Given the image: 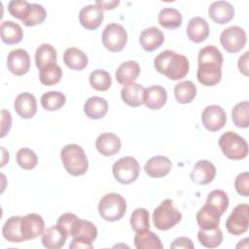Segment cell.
Instances as JSON below:
<instances>
[{
    "mask_svg": "<svg viewBox=\"0 0 249 249\" xmlns=\"http://www.w3.org/2000/svg\"><path fill=\"white\" fill-rule=\"evenodd\" d=\"M7 67L11 73L17 76L26 74L30 68L29 53L23 49L11 51L7 56Z\"/></svg>",
    "mask_w": 249,
    "mask_h": 249,
    "instance_id": "cell-13",
    "label": "cell"
},
{
    "mask_svg": "<svg viewBox=\"0 0 249 249\" xmlns=\"http://www.w3.org/2000/svg\"><path fill=\"white\" fill-rule=\"evenodd\" d=\"M133 241L137 249H162L163 248V245L160 237L149 230L136 232Z\"/></svg>",
    "mask_w": 249,
    "mask_h": 249,
    "instance_id": "cell-32",
    "label": "cell"
},
{
    "mask_svg": "<svg viewBox=\"0 0 249 249\" xmlns=\"http://www.w3.org/2000/svg\"><path fill=\"white\" fill-rule=\"evenodd\" d=\"M229 196L223 190H214L209 193L206 198V205L217 215L222 216L229 207Z\"/></svg>",
    "mask_w": 249,
    "mask_h": 249,
    "instance_id": "cell-29",
    "label": "cell"
},
{
    "mask_svg": "<svg viewBox=\"0 0 249 249\" xmlns=\"http://www.w3.org/2000/svg\"><path fill=\"white\" fill-rule=\"evenodd\" d=\"M17 162L21 168L31 170L37 165L38 158L34 151L28 148H21L17 152Z\"/></svg>",
    "mask_w": 249,
    "mask_h": 249,
    "instance_id": "cell-43",
    "label": "cell"
},
{
    "mask_svg": "<svg viewBox=\"0 0 249 249\" xmlns=\"http://www.w3.org/2000/svg\"><path fill=\"white\" fill-rule=\"evenodd\" d=\"M66 102V96L60 91L51 90L41 96L42 107L47 111H55L60 109Z\"/></svg>",
    "mask_w": 249,
    "mask_h": 249,
    "instance_id": "cell-39",
    "label": "cell"
},
{
    "mask_svg": "<svg viewBox=\"0 0 249 249\" xmlns=\"http://www.w3.org/2000/svg\"><path fill=\"white\" fill-rule=\"evenodd\" d=\"M46 17H47L46 9L40 4L32 3L30 12L26 17V18L22 20V23L25 26H34L37 24H41L45 21Z\"/></svg>",
    "mask_w": 249,
    "mask_h": 249,
    "instance_id": "cell-44",
    "label": "cell"
},
{
    "mask_svg": "<svg viewBox=\"0 0 249 249\" xmlns=\"http://www.w3.org/2000/svg\"><path fill=\"white\" fill-rule=\"evenodd\" d=\"M71 236H73L69 245L71 249H91L92 242L97 237V229L91 222L79 219L72 230Z\"/></svg>",
    "mask_w": 249,
    "mask_h": 249,
    "instance_id": "cell-7",
    "label": "cell"
},
{
    "mask_svg": "<svg viewBox=\"0 0 249 249\" xmlns=\"http://www.w3.org/2000/svg\"><path fill=\"white\" fill-rule=\"evenodd\" d=\"M195 245L193 241L186 236H180L174 239V241L170 244V248L172 249H194Z\"/></svg>",
    "mask_w": 249,
    "mask_h": 249,
    "instance_id": "cell-48",
    "label": "cell"
},
{
    "mask_svg": "<svg viewBox=\"0 0 249 249\" xmlns=\"http://www.w3.org/2000/svg\"><path fill=\"white\" fill-rule=\"evenodd\" d=\"M68 234L57 225L52 226L44 231L42 243L48 249H59L64 246Z\"/></svg>",
    "mask_w": 249,
    "mask_h": 249,
    "instance_id": "cell-23",
    "label": "cell"
},
{
    "mask_svg": "<svg viewBox=\"0 0 249 249\" xmlns=\"http://www.w3.org/2000/svg\"><path fill=\"white\" fill-rule=\"evenodd\" d=\"M215 175V165L209 160H200L195 164L191 172V179L198 185H206L213 181Z\"/></svg>",
    "mask_w": 249,
    "mask_h": 249,
    "instance_id": "cell-16",
    "label": "cell"
},
{
    "mask_svg": "<svg viewBox=\"0 0 249 249\" xmlns=\"http://www.w3.org/2000/svg\"><path fill=\"white\" fill-rule=\"evenodd\" d=\"M248 56H249V52H245L238 59L237 66L240 71L244 76H248Z\"/></svg>",
    "mask_w": 249,
    "mask_h": 249,
    "instance_id": "cell-50",
    "label": "cell"
},
{
    "mask_svg": "<svg viewBox=\"0 0 249 249\" xmlns=\"http://www.w3.org/2000/svg\"><path fill=\"white\" fill-rule=\"evenodd\" d=\"M156 70L168 79L177 81L183 79L189 72L188 58L171 50H165L159 53L154 59Z\"/></svg>",
    "mask_w": 249,
    "mask_h": 249,
    "instance_id": "cell-2",
    "label": "cell"
},
{
    "mask_svg": "<svg viewBox=\"0 0 249 249\" xmlns=\"http://www.w3.org/2000/svg\"><path fill=\"white\" fill-rule=\"evenodd\" d=\"M220 217L206 205H203L196 213V222L201 230H212L219 228Z\"/></svg>",
    "mask_w": 249,
    "mask_h": 249,
    "instance_id": "cell-34",
    "label": "cell"
},
{
    "mask_svg": "<svg viewBox=\"0 0 249 249\" xmlns=\"http://www.w3.org/2000/svg\"><path fill=\"white\" fill-rule=\"evenodd\" d=\"M79 220V218L73 214V213H64L62 215L59 216V218L57 219L56 225L58 227H60L67 234L68 236L71 235L72 230L75 226V224L77 223V221Z\"/></svg>",
    "mask_w": 249,
    "mask_h": 249,
    "instance_id": "cell-46",
    "label": "cell"
},
{
    "mask_svg": "<svg viewBox=\"0 0 249 249\" xmlns=\"http://www.w3.org/2000/svg\"><path fill=\"white\" fill-rule=\"evenodd\" d=\"M182 219L181 212L174 206L173 201L166 198L153 212V223L160 231H167L177 225Z\"/></svg>",
    "mask_w": 249,
    "mask_h": 249,
    "instance_id": "cell-6",
    "label": "cell"
},
{
    "mask_svg": "<svg viewBox=\"0 0 249 249\" xmlns=\"http://www.w3.org/2000/svg\"><path fill=\"white\" fill-rule=\"evenodd\" d=\"M84 112L89 119L99 120L107 114L108 103L106 99L99 96L89 97L84 105Z\"/></svg>",
    "mask_w": 249,
    "mask_h": 249,
    "instance_id": "cell-27",
    "label": "cell"
},
{
    "mask_svg": "<svg viewBox=\"0 0 249 249\" xmlns=\"http://www.w3.org/2000/svg\"><path fill=\"white\" fill-rule=\"evenodd\" d=\"M0 32L2 41L8 45L18 44L23 37V31L20 25L12 20L3 21L1 23Z\"/></svg>",
    "mask_w": 249,
    "mask_h": 249,
    "instance_id": "cell-30",
    "label": "cell"
},
{
    "mask_svg": "<svg viewBox=\"0 0 249 249\" xmlns=\"http://www.w3.org/2000/svg\"><path fill=\"white\" fill-rule=\"evenodd\" d=\"M95 147L102 156L110 157L117 154L121 150L122 142L119 136H117L115 133L104 132L97 137Z\"/></svg>",
    "mask_w": 249,
    "mask_h": 249,
    "instance_id": "cell-19",
    "label": "cell"
},
{
    "mask_svg": "<svg viewBox=\"0 0 249 249\" xmlns=\"http://www.w3.org/2000/svg\"><path fill=\"white\" fill-rule=\"evenodd\" d=\"M56 62V51L50 44H42L40 45L35 53V63L38 69H42L43 67L55 63Z\"/></svg>",
    "mask_w": 249,
    "mask_h": 249,
    "instance_id": "cell-35",
    "label": "cell"
},
{
    "mask_svg": "<svg viewBox=\"0 0 249 249\" xmlns=\"http://www.w3.org/2000/svg\"><path fill=\"white\" fill-rule=\"evenodd\" d=\"M127 33L122 25L118 23H109L102 32L103 46L110 52H121L126 45Z\"/></svg>",
    "mask_w": 249,
    "mask_h": 249,
    "instance_id": "cell-9",
    "label": "cell"
},
{
    "mask_svg": "<svg viewBox=\"0 0 249 249\" xmlns=\"http://www.w3.org/2000/svg\"><path fill=\"white\" fill-rule=\"evenodd\" d=\"M144 92L145 88L142 85L131 83L124 86L121 90V97L125 104L131 107H138L144 104Z\"/></svg>",
    "mask_w": 249,
    "mask_h": 249,
    "instance_id": "cell-25",
    "label": "cell"
},
{
    "mask_svg": "<svg viewBox=\"0 0 249 249\" xmlns=\"http://www.w3.org/2000/svg\"><path fill=\"white\" fill-rule=\"evenodd\" d=\"M186 31L189 39L192 42L200 43L208 37L209 25L204 18L200 17H195L189 20Z\"/></svg>",
    "mask_w": 249,
    "mask_h": 249,
    "instance_id": "cell-24",
    "label": "cell"
},
{
    "mask_svg": "<svg viewBox=\"0 0 249 249\" xmlns=\"http://www.w3.org/2000/svg\"><path fill=\"white\" fill-rule=\"evenodd\" d=\"M208 14L213 21L219 24H225L232 19L234 8L230 2L215 1L209 6Z\"/></svg>",
    "mask_w": 249,
    "mask_h": 249,
    "instance_id": "cell-20",
    "label": "cell"
},
{
    "mask_svg": "<svg viewBox=\"0 0 249 249\" xmlns=\"http://www.w3.org/2000/svg\"><path fill=\"white\" fill-rule=\"evenodd\" d=\"M249 206L246 203L236 205L226 221L228 231L233 235H240L247 231L249 226Z\"/></svg>",
    "mask_w": 249,
    "mask_h": 249,
    "instance_id": "cell-11",
    "label": "cell"
},
{
    "mask_svg": "<svg viewBox=\"0 0 249 249\" xmlns=\"http://www.w3.org/2000/svg\"><path fill=\"white\" fill-rule=\"evenodd\" d=\"M130 226L136 232L150 229L149 212L145 208H136L130 216Z\"/></svg>",
    "mask_w": 249,
    "mask_h": 249,
    "instance_id": "cell-42",
    "label": "cell"
},
{
    "mask_svg": "<svg viewBox=\"0 0 249 249\" xmlns=\"http://www.w3.org/2000/svg\"><path fill=\"white\" fill-rule=\"evenodd\" d=\"M120 4L119 0H112V1H99L97 0L95 2V5H97L101 10H112L115 7H117Z\"/></svg>",
    "mask_w": 249,
    "mask_h": 249,
    "instance_id": "cell-51",
    "label": "cell"
},
{
    "mask_svg": "<svg viewBox=\"0 0 249 249\" xmlns=\"http://www.w3.org/2000/svg\"><path fill=\"white\" fill-rule=\"evenodd\" d=\"M63 61L72 70H83L89 63L86 53L78 48H68L63 54Z\"/></svg>",
    "mask_w": 249,
    "mask_h": 249,
    "instance_id": "cell-31",
    "label": "cell"
},
{
    "mask_svg": "<svg viewBox=\"0 0 249 249\" xmlns=\"http://www.w3.org/2000/svg\"><path fill=\"white\" fill-rule=\"evenodd\" d=\"M219 147L223 154L230 160H243L248 155L246 140L234 131H227L219 138Z\"/></svg>",
    "mask_w": 249,
    "mask_h": 249,
    "instance_id": "cell-5",
    "label": "cell"
},
{
    "mask_svg": "<svg viewBox=\"0 0 249 249\" xmlns=\"http://www.w3.org/2000/svg\"><path fill=\"white\" fill-rule=\"evenodd\" d=\"M140 74V66L134 60L123 62L116 71V80L121 85H128L134 83Z\"/></svg>",
    "mask_w": 249,
    "mask_h": 249,
    "instance_id": "cell-26",
    "label": "cell"
},
{
    "mask_svg": "<svg viewBox=\"0 0 249 249\" xmlns=\"http://www.w3.org/2000/svg\"><path fill=\"white\" fill-rule=\"evenodd\" d=\"M90 86L98 91H106L112 85L110 74L102 69H96L89 75Z\"/></svg>",
    "mask_w": 249,
    "mask_h": 249,
    "instance_id": "cell-41",
    "label": "cell"
},
{
    "mask_svg": "<svg viewBox=\"0 0 249 249\" xmlns=\"http://www.w3.org/2000/svg\"><path fill=\"white\" fill-rule=\"evenodd\" d=\"M115 179L124 185L134 182L140 173V165L133 157H124L119 159L112 167Z\"/></svg>",
    "mask_w": 249,
    "mask_h": 249,
    "instance_id": "cell-8",
    "label": "cell"
},
{
    "mask_svg": "<svg viewBox=\"0 0 249 249\" xmlns=\"http://www.w3.org/2000/svg\"><path fill=\"white\" fill-rule=\"evenodd\" d=\"M197 62L196 78L201 85L212 87L221 81L223 54L217 47L208 45L202 48L198 53Z\"/></svg>",
    "mask_w": 249,
    "mask_h": 249,
    "instance_id": "cell-1",
    "label": "cell"
},
{
    "mask_svg": "<svg viewBox=\"0 0 249 249\" xmlns=\"http://www.w3.org/2000/svg\"><path fill=\"white\" fill-rule=\"evenodd\" d=\"M231 119L233 124L240 128H246L249 125V102L242 101L237 103L231 110Z\"/></svg>",
    "mask_w": 249,
    "mask_h": 249,
    "instance_id": "cell-40",
    "label": "cell"
},
{
    "mask_svg": "<svg viewBox=\"0 0 249 249\" xmlns=\"http://www.w3.org/2000/svg\"><path fill=\"white\" fill-rule=\"evenodd\" d=\"M199 243L206 248H216L223 241V232L219 228L212 230H199L197 232Z\"/></svg>",
    "mask_w": 249,
    "mask_h": 249,
    "instance_id": "cell-37",
    "label": "cell"
},
{
    "mask_svg": "<svg viewBox=\"0 0 249 249\" xmlns=\"http://www.w3.org/2000/svg\"><path fill=\"white\" fill-rule=\"evenodd\" d=\"M159 23L167 29H176L182 24V15L174 8H163L159 13Z\"/></svg>",
    "mask_w": 249,
    "mask_h": 249,
    "instance_id": "cell-33",
    "label": "cell"
},
{
    "mask_svg": "<svg viewBox=\"0 0 249 249\" xmlns=\"http://www.w3.org/2000/svg\"><path fill=\"white\" fill-rule=\"evenodd\" d=\"M60 159L65 170L72 176L84 175L89 168V161L83 148L77 144H68L60 152Z\"/></svg>",
    "mask_w": 249,
    "mask_h": 249,
    "instance_id": "cell-3",
    "label": "cell"
},
{
    "mask_svg": "<svg viewBox=\"0 0 249 249\" xmlns=\"http://www.w3.org/2000/svg\"><path fill=\"white\" fill-rule=\"evenodd\" d=\"M31 9V3L26 0H12L8 4V11L14 17L19 20H23L28 16Z\"/></svg>",
    "mask_w": 249,
    "mask_h": 249,
    "instance_id": "cell-45",
    "label": "cell"
},
{
    "mask_svg": "<svg viewBox=\"0 0 249 249\" xmlns=\"http://www.w3.org/2000/svg\"><path fill=\"white\" fill-rule=\"evenodd\" d=\"M45 223L39 214L29 213L21 217L20 230L24 240H31L43 234Z\"/></svg>",
    "mask_w": 249,
    "mask_h": 249,
    "instance_id": "cell-14",
    "label": "cell"
},
{
    "mask_svg": "<svg viewBox=\"0 0 249 249\" xmlns=\"http://www.w3.org/2000/svg\"><path fill=\"white\" fill-rule=\"evenodd\" d=\"M164 42V35L162 31L156 27L150 26L145 28L139 36V43L141 47L147 52H153L159 49Z\"/></svg>",
    "mask_w": 249,
    "mask_h": 249,
    "instance_id": "cell-21",
    "label": "cell"
},
{
    "mask_svg": "<svg viewBox=\"0 0 249 249\" xmlns=\"http://www.w3.org/2000/svg\"><path fill=\"white\" fill-rule=\"evenodd\" d=\"M62 77V69L56 63L49 64L39 72L40 82L45 86H53L57 84Z\"/></svg>",
    "mask_w": 249,
    "mask_h": 249,
    "instance_id": "cell-38",
    "label": "cell"
},
{
    "mask_svg": "<svg viewBox=\"0 0 249 249\" xmlns=\"http://www.w3.org/2000/svg\"><path fill=\"white\" fill-rule=\"evenodd\" d=\"M126 212L125 199L117 193H109L101 197L98 203V213L106 221L121 220Z\"/></svg>",
    "mask_w": 249,
    "mask_h": 249,
    "instance_id": "cell-4",
    "label": "cell"
},
{
    "mask_svg": "<svg viewBox=\"0 0 249 249\" xmlns=\"http://www.w3.org/2000/svg\"><path fill=\"white\" fill-rule=\"evenodd\" d=\"M20 222V216H12L5 222L2 229V234L7 241L13 243H20L25 241L21 233Z\"/></svg>",
    "mask_w": 249,
    "mask_h": 249,
    "instance_id": "cell-28",
    "label": "cell"
},
{
    "mask_svg": "<svg viewBox=\"0 0 249 249\" xmlns=\"http://www.w3.org/2000/svg\"><path fill=\"white\" fill-rule=\"evenodd\" d=\"M103 11L95 4L83 7L79 13L80 23L89 30L97 29L103 21Z\"/></svg>",
    "mask_w": 249,
    "mask_h": 249,
    "instance_id": "cell-15",
    "label": "cell"
},
{
    "mask_svg": "<svg viewBox=\"0 0 249 249\" xmlns=\"http://www.w3.org/2000/svg\"><path fill=\"white\" fill-rule=\"evenodd\" d=\"M14 108L22 119H31L37 112L36 98L30 92L19 93L15 99Z\"/></svg>",
    "mask_w": 249,
    "mask_h": 249,
    "instance_id": "cell-17",
    "label": "cell"
},
{
    "mask_svg": "<svg viewBox=\"0 0 249 249\" xmlns=\"http://www.w3.org/2000/svg\"><path fill=\"white\" fill-rule=\"evenodd\" d=\"M246 33L243 28L237 25L224 29L220 35L222 47L229 53H234L242 50L246 44Z\"/></svg>",
    "mask_w": 249,
    "mask_h": 249,
    "instance_id": "cell-10",
    "label": "cell"
},
{
    "mask_svg": "<svg viewBox=\"0 0 249 249\" xmlns=\"http://www.w3.org/2000/svg\"><path fill=\"white\" fill-rule=\"evenodd\" d=\"M12 125V116L9 111H1V137H4L10 130Z\"/></svg>",
    "mask_w": 249,
    "mask_h": 249,
    "instance_id": "cell-49",
    "label": "cell"
},
{
    "mask_svg": "<svg viewBox=\"0 0 249 249\" xmlns=\"http://www.w3.org/2000/svg\"><path fill=\"white\" fill-rule=\"evenodd\" d=\"M174 95L179 103H190L196 95V87L191 81L180 82L174 87Z\"/></svg>",
    "mask_w": 249,
    "mask_h": 249,
    "instance_id": "cell-36",
    "label": "cell"
},
{
    "mask_svg": "<svg viewBox=\"0 0 249 249\" xmlns=\"http://www.w3.org/2000/svg\"><path fill=\"white\" fill-rule=\"evenodd\" d=\"M227 122V115L224 109L219 105H209L204 108L201 114V123L209 131L221 129Z\"/></svg>",
    "mask_w": 249,
    "mask_h": 249,
    "instance_id": "cell-12",
    "label": "cell"
},
{
    "mask_svg": "<svg viewBox=\"0 0 249 249\" xmlns=\"http://www.w3.org/2000/svg\"><path fill=\"white\" fill-rule=\"evenodd\" d=\"M171 160L164 156H155L148 160L144 165L145 172L152 178L166 176L171 170Z\"/></svg>",
    "mask_w": 249,
    "mask_h": 249,
    "instance_id": "cell-18",
    "label": "cell"
},
{
    "mask_svg": "<svg viewBox=\"0 0 249 249\" xmlns=\"http://www.w3.org/2000/svg\"><path fill=\"white\" fill-rule=\"evenodd\" d=\"M234 188L238 195L242 196H249V173L242 172L234 180Z\"/></svg>",
    "mask_w": 249,
    "mask_h": 249,
    "instance_id": "cell-47",
    "label": "cell"
},
{
    "mask_svg": "<svg viewBox=\"0 0 249 249\" xmlns=\"http://www.w3.org/2000/svg\"><path fill=\"white\" fill-rule=\"evenodd\" d=\"M167 100L166 89L161 86H151L145 89L144 104L148 109L159 110L164 106Z\"/></svg>",
    "mask_w": 249,
    "mask_h": 249,
    "instance_id": "cell-22",
    "label": "cell"
}]
</instances>
